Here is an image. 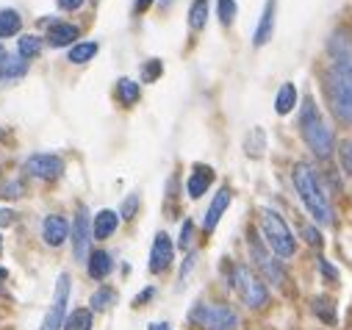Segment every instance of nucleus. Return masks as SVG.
Segmentation results:
<instances>
[{
    "mask_svg": "<svg viewBox=\"0 0 352 330\" xmlns=\"http://www.w3.org/2000/svg\"><path fill=\"white\" fill-rule=\"evenodd\" d=\"M292 181H294V189L302 200V206L308 208V214L319 222V225H330L333 222V208L327 203V195L316 178V173L308 167L305 161L294 164V170H292Z\"/></svg>",
    "mask_w": 352,
    "mask_h": 330,
    "instance_id": "nucleus-1",
    "label": "nucleus"
},
{
    "mask_svg": "<svg viewBox=\"0 0 352 330\" xmlns=\"http://www.w3.org/2000/svg\"><path fill=\"white\" fill-rule=\"evenodd\" d=\"M324 92L338 122L352 125V64H336L324 75Z\"/></svg>",
    "mask_w": 352,
    "mask_h": 330,
    "instance_id": "nucleus-2",
    "label": "nucleus"
},
{
    "mask_svg": "<svg viewBox=\"0 0 352 330\" xmlns=\"http://www.w3.org/2000/svg\"><path fill=\"white\" fill-rule=\"evenodd\" d=\"M300 133L305 139V144L311 147L314 155L327 158L333 153V131L327 125V120L322 117L319 106L314 103V98H305L302 111H300Z\"/></svg>",
    "mask_w": 352,
    "mask_h": 330,
    "instance_id": "nucleus-3",
    "label": "nucleus"
},
{
    "mask_svg": "<svg viewBox=\"0 0 352 330\" xmlns=\"http://www.w3.org/2000/svg\"><path fill=\"white\" fill-rule=\"evenodd\" d=\"M261 230H263V239H267V244H270V250L278 258H292L297 253V239H294L292 228L286 225V219L278 211L261 208Z\"/></svg>",
    "mask_w": 352,
    "mask_h": 330,
    "instance_id": "nucleus-4",
    "label": "nucleus"
},
{
    "mask_svg": "<svg viewBox=\"0 0 352 330\" xmlns=\"http://www.w3.org/2000/svg\"><path fill=\"white\" fill-rule=\"evenodd\" d=\"M189 322L200 330H236L239 327L236 311L222 302H197L189 314Z\"/></svg>",
    "mask_w": 352,
    "mask_h": 330,
    "instance_id": "nucleus-5",
    "label": "nucleus"
},
{
    "mask_svg": "<svg viewBox=\"0 0 352 330\" xmlns=\"http://www.w3.org/2000/svg\"><path fill=\"white\" fill-rule=\"evenodd\" d=\"M230 283H233V289L239 292V297H241V302L247 305V308H263L270 302V289H267V283H263L250 267H244V264H236L233 267V278H230Z\"/></svg>",
    "mask_w": 352,
    "mask_h": 330,
    "instance_id": "nucleus-6",
    "label": "nucleus"
},
{
    "mask_svg": "<svg viewBox=\"0 0 352 330\" xmlns=\"http://www.w3.org/2000/svg\"><path fill=\"white\" fill-rule=\"evenodd\" d=\"M67 302H69V275L61 272V275H58V283H56V294H53L50 311L45 314L42 330H61V327H64V319H67Z\"/></svg>",
    "mask_w": 352,
    "mask_h": 330,
    "instance_id": "nucleus-7",
    "label": "nucleus"
},
{
    "mask_svg": "<svg viewBox=\"0 0 352 330\" xmlns=\"http://www.w3.org/2000/svg\"><path fill=\"white\" fill-rule=\"evenodd\" d=\"M92 225H89V211L86 206H78V214H75V222H72V253H75V261L86 264L89 261V244H92Z\"/></svg>",
    "mask_w": 352,
    "mask_h": 330,
    "instance_id": "nucleus-8",
    "label": "nucleus"
},
{
    "mask_svg": "<svg viewBox=\"0 0 352 330\" xmlns=\"http://www.w3.org/2000/svg\"><path fill=\"white\" fill-rule=\"evenodd\" d=\"M250 256H252V261L258 264V270L263 272V278H267L270 283H275V286H283L286 283V272H283L280 261H275L267 250H263V244L258 241L255 230H250Z\"/></svg>",
    "mask_w": 352,
    "mask_h": 330,
    "instance_id": "nucleus-9",
    "label": "nucleus"
},
{
    "mask_svg": "<svg viewBox=\"0 0 352 330\" xmlns=\"http://www.w3.org/2000/svg\"><path fill=\"white\" fill-rule=\"evenodd\" d=\"M23 170L31 175V178H42V181H53L64 173V161L53 153H34L25 158Z\"/></svg>",
    "mask_w": 352,
    "mask_h": 330,
    "instance_id": "nucleus-10",
    "label": "nucleus"
},
{
    "mask_svg": "<svg viewBox=\"0 0 352 330\" xmlns=\"http://www.w3.org/2000/svg\"><path fill=\"white\" fill-rule=\"evenodd\" d=\"M275 14H278V0H267L263 3V12H261V20H258V28L252 34V45L255 47H263L272 34H275Z\"/></svg>",
    "mask_w": 352,
    "mask_h": 330,
    "instance_id": "nucleus-11",
    "label": "nucleus"
},
{
    "mask_svg": "<svg viewBox=\"0 0 352 330\" xmlns=\"http://www.w3.org/2000/svg\"><path fill=\"white\" fill-rule=\"evenodd\" d=\"M172 256H175V247L169 241L166 233H158L155 241H153V250H150V272H164L169 264H172Z\"/></svg>",
    "mask_w": 352,
    "mask_h": 330,
    "instance_id": "nucleus-12",
    "label": "nucleus"
},
{
    "mask_svg": "<svg viewBox=\"0 0 352 330\" xmlns=\"http://www.w3.org/2000/svg\"><path fill=\"white\" fill-rule=\"evenodd\" d=\"M327 50L336 64H352V34L346 28H336L327 39Z\"/></svg>",
    "mask_w": 352,
    "mask_h": 330,
    "instance_id": "nucleus-13",
    "label": "nucleus"
},
{
    "mask_svg": "<svg viewBox=\"0 0 352 330\" xmlns=\"http://www.w3.org/2000/svg\"><path fill=\"white\" fill-rule=\"evenodd\" d=\"M67 236H69V222H67L61 214L45 217V222H42V239H45V244L61 247V244L67 241Z\"/></svg>",
    "mask_w": 352,
    "mask_h": 330,
    "instance_id": "nucleus-14",
    "label": "nucleus"
},
{
    "mask_svg": "<svg viewBox=\"0 0 352 330\" xmlns=\"http://www.w3.org/2000/svg\"><path fill=\"white\" fill-rule=\"evenodd\" d=\"M230 200H233V195H230L228 186H222V189L214 195V200H211V206H208V211H206V219H203V230H206V233H211V230L219 225V219H222V214L228 211Z\"/></svg>",
    "mask_w": 352,
    "mask_h": 330,
    "instance_id": "nucleus-15",
    "label": "nucleus"
},
{
    "mask_svg": "<svg viewBox=\"0 0 352 330\" xmlns=\"http://www.w3.org/2000/svg\"><path fill=\"white\" fill-rule=\"evenodd\" d=\"M211 184H214V170H211V167H203V164H197V167L192 170V175H189V181H186V192H189L192 200H200V197L208 192Z\"/></svg>",
    "mask_w": 352,
    "mask_h": 330,
    "instance_id": "nucleus-16",
    "label": "nucleus"
},
{
    "mask_svg": "<svg viewBox=\"0 0 352 330\" xmlns=\"http://www.w3.org/2000/svg\"><path fill=\"white\" fill-rule=\"evenodd\" d=\"M28 72V61L23 56H3L0 58V87L14 84Z\"/></svg>",
    "mask_w": 352,
    "mask_h": 330,
    "instance_id": "nucleus-17",
    "label": "nucleus"
},
{
    "mask_svg": "<svg viewBox=\"0 0 352 330\" xmlns=\"http://www.w3.org/2000/svg\"><path fill=\"white\" fill-rule=\"evenodd\" d=\"M120 225V214L111 211V208H103L95 214V222H92V236L95 239H109Z\"/></svg>",
    "mask_w": 352,
    "mask_h": 330,
    "instance_id": "nucleus-18",
    "label": "nucleus"
},
{
    "mask_svg": "<svg viewBox=\"0 0 352 330\" xmlns=\"http://www.w3.org/2000/svg\"><path fill=\"white\" fill-rule=\"evenodd\" d=\"M86 267H89V275L95 280H106L111 275V270H114V261H111V256L106 250H95V253H89V261H86Z\"/></svg>",
    "mask_w": 352,
    "mask_h": 330,
    "instance_id": "nucleus-19",
    "label": "nucleus"
},
{
    "mask_svg": "<svg viewBox=\"0 0 352 330\" xmlns=\"http://www.w3.org/2000/svg\"><path fill=\"white\" fill-rule=\"evenodd\" d=\"M78 28L72 25V23H56V25H50V31H47V42L53 45V47H64V45H69L72 39H78Z\"/></svg>",
    "mask_w": 352,
    "mask_h": 330,
    "instance_id": "nucleus-20",
    "label": "nucleus"
},
{
    "mask_svg": "<svg viewBox=\"0 0 352 330\" xmlns=\"http://www.w3.org/2000/svg\"><path fill=\"white\" fill-rule=\"evenodd\" d=\"M294 106H297V87L294 84H283L278 89V98H275V111L283 117V114L294 111Z\"/></svg>",
    "mask_w": 352,
    "mask_h": 330,
    "instance_id": "nucleus-21",
    "label": "nucleus"
},
{
    "mask_svg": "<svg viewBox=\"0 0 352 330\" xmlns=\"http://www.w3.org/2000/svg\"><path fill=\"white\" fill-rule=\"evenodd\" d=\"M23 28V17L14 9H0V39L14 36Z\"/></svg>",
    "mask_w": 352,
    "mask_h": 330,
    "instance_id": "nucleus-22",
    "label": "nucleus"
},
{
    "mask_svg": "<svg viewBox=\"0 0 352 330\" xmlns=\"http://www.w3.org/2000/svg\"><path fill=\"white\" fill-rule=\"evenodd\" d=\"M64 330H92V311L89 308H75L64 319Z\"/></svg>",
    "mask_w": 352,
    "mask_h": 330,
    "instance_id": "nucleus-23",
    "label": "nucleus"
},
{
    "mask_svg": "<svg viewBox=\"0 0 352 330\" xmlns=\"http://www.w3.org/2000/svg\"><path fill=\"white\" fill-rule=\"evenodd\" d=\"M98 50H100L98 42H78V45L69 47V61H72V64H86L89 58L98 56Z\"/></svg>",
    "mask_w": 352,
    "mask_h": 330,
    "instance_id": "nucleus-24",
    "label": "nucleus"
},
{
    "mask_svg": "<svg viewBox=\"0 0 352 330\" xmlns=\"http://www.w3.org/2000/svg\"><path fill=\"white\" fill-rule=\"evenodd\" d=\"M208 23V0H195L189 6V28L192 31H203Z\"/></svg>",
    "mask_w": 352,
    "mask_h": 330,
    "instance_id": "nucleus-25",
    "label": "nucleus"
},
{
    "mask_svg": "<svg viewBox=\"0 0 352 330\" xmlns=\"http://www.w3.org/2000/svg\"><path fill=\"white\" fill-rule=\"evenodd\" d=\"M117 95H120L122 106H133V103L139 100L142 89H139V84H136V80H131V78H122V80H117Z\"/></svg>",
    "mask_w": 352,
    "mask_h": 330,
    "instance_id": "nucleus-26",
    "label": "nucleus"
},
{
    "mask_svg": "<svg viewBox=\"0 0 352 330\" xmlns=\"http://www.w3.org/2000/svg\"><path fill=\"white\" fill-rule=\"evenodd\" d=\"M114 300H117V292H114V289H109V286H100V289L92 294L89 305H92L95 311H106V308H111V305H114Z\"/></svg>",
    "mask_w": 352,
    "mask_h": 330,
    "instance_id": "nucleus-27",
    "label": "nucleus"
},
{
    "mask_svg": "<svg viewBox=\"0 0 352 330\" xmlns=\"http://www.w3.org/2000/svg\"><path fill=\"white\" fill-rule=\"evenodd\" d=\"M17 50H20V56L25 58V61H31V58H36L39 53H42V39L39 36H23L20 39V45H17Z\"/></svg>",
    "mask_w": 352,
    "mask_h": 330,
    "instance_id": "nucleus-28",
    "label": "nucleus"
},
{
    "mask_svg": "<svg viewBox=\"0 0 352 330\" xmlns=\"http://www.w3.org/2000/svg\"><path fill=\"white\" fill-rule=\"evenodd\" d=\"M314 314H316L322 322L333 324V322H336V308H333V300H327V297H316V300H314Z\"/></svg>",
    "mask_w": 352,
    "mask_h": 330,
    "instance_id": "nucleus-29",
    "label": "nucleus"
},
{
    "mask_svg": "<svg viewBox=\"0 0 352 330\" xmlns=\"http://www.w3.org/2000/svg\"><path fill=\"white\" fill-rule=\"evenodd\" d=\"M263 131L261 128H252L250 131V136H247V155H252V158H258L261 153H263Z\"/></svg>",
    "mask_w": 352,
    "mask_h": 330,
    "instance_id": "nucleus-30",
    "label": "nucleus"
},
{
    "mask_svg": "<svg viewBox=\"0 0 352 330\" xmlns=\"http://www.w3.org/2000/svg\"><path fill=\"white\" fill-rule=\"evenodd\" d=\"M338 161H341V170L352 175V139H344L338 144Z\"/></svg>",
    "mask_w": 352,
    "mask_h": 330,
    "instance_id": "nucleus-31",
    "label": "nucleus"
},
{
    "mask_svg": "<svg viewBox=\"0 0 352 330\" xmlns=\"http://www.w3.org/2000/svg\"><path fill=\"white\" fill-rule=\"evenodd\" d=\"M217 12L222 25H230L236 20V0H217Z\"/></svg>",
    "mask_w": 352,
    "mask_h": 330,
    "instance_id": "nucleus-32",
    "label": "nucleus"
},
{
    "mask_svg": "<svg viewBox=\"0 0 352 330\" xmlns=\"http://www.w3.org/2000/svg\"><path fill=\"white\" fill-rule=\"evenodd\" d=\"M161 72H164V64H161L158 58H150V61L144 64V69H142V80H144V84H153V80H155Z\"/></svg>",
    "mask_w": 352,
    "mask_h": 330,
    "instance_id": "nucleus-33",
    "label": "nucleus"
},
{
    "mask_svg": "<svg viewBox=\"0 0 352 330\" xmlns=\"http://www.w3.org/2000/svg\"><path fill=\"white\" fill-rule=\"evenodd\" d=\"M23 195V184L20 181H6L3 186H0V197H9V200H14V197H20Z\"/></svg>",
    "mask_w": 352,
    "mask_h": 330,
    "instance_id": "nucleus-34",
    "label": "nucleus"
},
{
    "mask_svg": "<svg viewBox=\"0 0 352 330\" xmlns=\"http://www.w3.org/2000/svg\"><path fill=\"white\" fill-rule=\"evenodd\" d=\"M302 239H305L311 247H322V233H319L314 225H302Z\"/></svg>",
    "mask_w": 352,
    "mask_h": 330,
    "instance_id": "nucleus-35",
    "label": "nucleus"
},
{
    "mask_svg": "<svg viewBox=\"0 0 352 330\" xmlns=\"http://www.w3.org/2000/svg\"><path fill=\"white\" fill-rule=\"evenodd\" d=\"M319 272H322V275H324L330 283H338V270H336V267H333L327 258H319Z\"/></svg>",
    "mask_w": 352,
    "mask_h": 330,
    "instance_id": "nucleus-36",
    "label": "nucleus"
},
{
    "mask_svg": "<svg viewBox=\"0 0 352 330\" xmlns=\"http://www.w3.org/2000/svg\"><path fill=\"white\" fill-rule=\"evenodd\" d=\"M136 206H139V195H131V197L125 200V206H122V214H120V217L131 219V217H133V211H136Z\"/></svg>",
    "mask_w": 352,
    "mask_h": 330,
    "instance_id": "nucleus-37",
    "label": "nucleus"
},
{
    "mask_svg": "<svg viewBox=\"0 0 352 330\" xmlns=\"http://www.w3.org/2000/svg\"><path fill=\"white\" fill-rule=\"evenodd\" d=\"M192 230H195V225H192V219H186L184 228H181V247H189L192 244Z\"/></svg>",
    "mask_w": 352,
    "mask_h": 330,
    "instance_id": "nucleus-38",
    "label": "nucleus"
},
{
    "mask_svg": "<svg viewBox=\"0 0 352 330\" xmlns=\"http://www.w3.org/2000/svg\"><path fill=\"white\" fill-rule=\"evenodd\" d=\"M80 6H83V0H58V9H64V12H75Z\"/></svg>",
    "mask_w": 352,
    "mask_h": 330,
    "instance_id": "nucleus-39",
    "label": "nucleus"
},
{
    "mask_svg": "<svg viewBox=\"0 0 352 330\" xmlns=\"http://www.w3.org/2000/svg\"><path fill=\"white\" fill-rule=\"evenodd\" d=\"M14 211H3V208H0V228H3V225H12L14 222Z\"/></svg>",
    "mask_w": 352,
    "mask_h": 330,
    "instance_id": "nucleus-40",
    "label": "nucleus"
},
{
    "mask_svg": "<svg viewBox=\"0 0 352 330\" xmlns=\"http://www.w3.org/2000/svg\"><path fill=\"white\" fill-rule=\"evenodd\" d=\"M153 297V289H144L142 294H136V300H133V305H142V302H147Z\"/></svg>",
    "mask_w": 352,
    "mask_h": 330,
    "instance_id": "nucleus-41",
    "label": "nucleus"
},
{
    "mask_svg": "<svg viewBox=\"0 0 352 330\" xmlns=\"http://www.w3.org/2000/svg\"><path fill=\"white\" fill-rule=\"evenodd\" d=\"M153 3V0H136V3H133V9L136 12H147V6Z\"/></svg>",
    "mask_w": 352,
    "mask_h": 330,
    "instance_id": "nucleus-42",
    "label": "nucleus"
},
{
    "mask_svg": "<svg viewBox=\"0 0 352 330\" xmlns=\"http://www.w3.org/2000/svg\"><path fill=\"white\" fill-rule=\"evenodd\" d=\"M150 330H169V324H150Z\"/></svg>",
    "mask_w": 352,
    "mask_h": 330,
    "instance_id": "nucleus-43",
    "label": "nucleus"
},
{
    "mask_svg": "<svg viewBox=\"0 0 352 330\" xmlns=\"http://www.w3.org/2000/svg\"><path fill=\"white\" fill-rule=\"evenodd\" d=\"M0 58H3V47H0Z\"/></svg>",
    "mask_w": 352,
    "mask_h": 330,
    "instance_id": "nucleus-44",
    "label": "nucleus"
},
{
    "mask_svg": "<svg viewBox=\"0 0 352 330\" xmlns=\"http://www.w3.org/2000/svg\"><path fill=\"white\" fill-rule=\"evenodd\" d=\"M3 275H6V272H3V270H0V278H3Z\"/></svg>",
    "mask_w": 352,
    "mask_h": 330,
    "instance_id": "nucleus-45",
    "label": "nucleus"
},
{
    "mask_svg": "<svg viewBox=\"0 0 352 330\" xmlns=\"http://www.w3.org/2000/svg\"><path fill=\"white\" fill-rule=\"evenodd\" d=\"M0 250H3V244H0Z\"/></svg>",
    "mask_w": 352,
    "mask_h": 330,
    "instance_id": "nucleus-46",
    "label": "nucleus"
}]
</instances>
